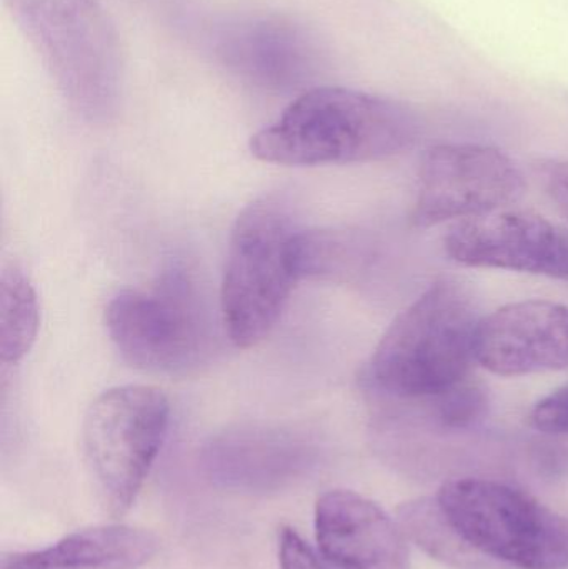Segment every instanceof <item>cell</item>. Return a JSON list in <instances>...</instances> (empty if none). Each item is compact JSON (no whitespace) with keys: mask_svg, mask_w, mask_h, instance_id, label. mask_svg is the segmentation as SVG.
<instances>
[{"mask_svg":"<svg viewBox=\"0 0 568 569\" xmlns=\"http://www.w3.org/2000/svg\"><path fill=\"white\" fill-rule=\"evenodd\" d=\"M419 129L413 110L397 100L346 87H313L252 137L250 152L262 162L289 167L370 162L412 147Z\"/></svg>","mask_w":568,"mask_h":569,"instance_id":"cell-1","label":"cell"},{"mask_svg":"<svg viewBox=\"0 0 568 569\" xmlns=\"http://www.w3.org/2000/svg\"><path fill=\"white\" fill-rule=\"evenodd\" d=\"M479 305L469 288L437 280L387 328L367 365L370 387L397 398H434L477 361Z\"/></svg>","mask_w":568,"mask_h":569,"instance_id":"cell-2","label":"cell"},{"mask_svg":"<svg viewBox=\"0 0 568 569\" xmlns=\"http://www.w3.org/2000/svg\"><path fill=\"white\" fill-rule=\"evenodd\" d=\"M63 99L89 122L119 107L122 60L112 20L96 0H6Z\"/></svg>","mask_w":568,"mask_h":569,"instance_id":"cell-3","label":"cell"},{"mask_svg":"<svg viewBox=\"0 0 568 569\" xmlns=\"http://www.w3.org/2000/svg\"><path fill=\"white\" fill-rule=\"evenodd\" d=\"M299 233L279 196L260 197L237 217L220 291L223 328L236 347H256L276 328L300 280Z\"/></svg>","mask_w":568,"mask_h":569,"instance_id":"cell-4","label":"cell"},{"mask_svg":"<svg viewBox=\"0 0 568 569\" xmlns=\"http://www.w3.org/2000/svg\"><path fill=\"white\" fill-rule=\"evenodd\" d=\"M106 325L120 357L152 373L196 370L216 343L206 300L182 266L169 267L152 290L119 291L107 305Z\"/></svg>","mask_w":568,"mask_h":569,"instance_id":"cell-5","label":"cell"},{"mask_svg":"<svg viewBox=\"0 0 568 569\" xmlns=\"http://www.w3.org/2000/svg\"><path fill=\"white\" fill-rule=\"evenodd\" d=\"M437 503L467 548L520 569L568 568V518L524 491L459 478L440 488Z\"/></svg>","mask_w":568,"mask_h":569,"instance_id":"cell-6","label":"cell"},{"mask_svg":"<svg viewBox=\"0 0 568 569\" xmlns=\"http://www.w3.org/2000/svg\"><path fill=\"white\" fill-rule=\"evenodd\" d=\"M169 421L166 395L147 385L110 388L92 401L83 417V458L107 513L122 517L136 503Z\"/></svg>","mask_w":568,"mask_h":569,"instance_id":"cell-7","label":"cell"},{"mask_svg":"<svg viewBox=\"0 0 568 569\" xmlns=\"http://www.w3.org/2000/svg\"><path fill=\"white\" fill-rule=\"evenodd\" d=\"M524 190L519 167L496 147L439 143L420 160L412 222L427 229L476 219L517 202Z\"/></svg>","mask_w":568,"mask_h":569,"instance_id":"cell-8","label":"cell"},{"mask_svg":"<svg viewBox=\"0 0 568 569\" xmlns=\"http://www.w3.org/2000/svg\"><path fill=\"white\" fill-rule=\"evenodd\" d=\"M460 266L568 280V232L529 210H496L457 223L444 239Z\"/></svg>","mask_w":568,"mask_h":569,"instance_id":"cell-9","label":"cell"},{"mask_svg":"<svg viewBox=\"0 0 568 569\" xmlns=\"http://www.w3.org/2000/svg\"><path fill=\"white\" fill-rule=\"evenodd\" d=\"M213 50L233 76L273 92L306 86L320 67V50L309 30L282 17L226 23L213 39Z\"/></svg>","mask_w":568,"mask_h":569,"instance_id":"cell-10","label":"cell"},{"mask_svg":"<svg viewBox=\"0 0 568 569\" xmlns=\"http://www.w3.org/2000/svg\"><path fill=\"white\" fill-rule=\"evenodd\" d=\"M477 361L502 377L568 368V307L517 301L484 317Z\"/></svg>","mask_w":568,"mask_h":569,"instance_id":"cell-11","label":"cell"},{"mask_svg":"<svg viewBox=\"0 0 568 569\" xmlns=\"http://www.w3.org/2000/svg\"><path fill=\"white\" fill-rule=\"evenodd\" d=\"M316 533L333 569H410L402 527L353 491H329L319 498Z\"/></svg>","mask_w":568,"mask_h":569,"instance_id":"cell-12","label":"cell"},{"mask_svg":"<svg viewBox=\"0 0 568 569\" xmlns=\"http://www.w3.org/2000/svg\"><path fill=\"white\" fill-rule=\"evenodd\" d=\"M207 473L233 490L269 491L306 473L313 445L286 428L246 425L213 437L203 448Z\"/></svg>","mask_w":568,"mask_h":569,"instance_id":"cell-13","label":"cell"},{"mask_svg":"<svg viewBox=\"0 0 568 569\" xmlns=\"http://www.w3.org/2000/svg\"><path fill=\"white\" fill-rule=\"evenodd\" d=\"M159 548L150 531L106 525L76 531L46 550L3 555L0 569H139Z\"/></svg>","mask_w":568,"mask_h":569,"instance_id":"cell-14","label":"cell"},{"mask_svg":"<svg viewBox=\"0 0 568 569\" xmlns=\"http://www.w3.org/2000/svg\"><path fill=\"white\" fill-rule=\"evenodd\" d=\"M39 331V301L26 273L17 267L2 270L0 277V360H22Z\"/></svg>","mask_w":568,"mask_h":569,"instance_id":"cell-15","label":"cell"},{"mask_svg":"<svg viewBox=\"0 0 568 569\" xmlns=\"http://www.w3.org/2000/svg\"><path fill=\"white\" fill-rule=\"evenodd\" d=\"M296 260L299 279H346L362 269L367 250L362 240L349 232L300 230Z\"/></svg>","mask_w":568,"mask_h":569,"instance_id":"cell-16","label":"cell"},{"mask_svg":"<svg viewBox=\"0 0 568 569\" xmlns=\"http://www.w3.org/2000/svg\"><path fill=\"white\" fill-rule=\"evenodd\" d=\"M400 527L406 537L422 545L430 555L439 558H459L466 551V545L457 538L440 511L439 503L417 501L400 510Z\"/></svg>","mask_w":568,"mask_h":569,"instance_id":"cell-17","label":"cell"},{"mask_svg":"<svg viewBox=\"0 0 568 569\" xmlns=\"http://www.w3.org/2000/svg\"><path fill=\"white\" fill-rule=\"evenodd\" d=\"M436 405V417L444 427L469 428L486 415L487 395L479 385L462 381L450 390L430 398Z\"/></svg>","mask_w":568,"mask_h":569,"instance_id":"cell-18","label":"cell"},{"mask_svg":"<svg viewBox=\"0 0 568 569\" xmlns=\"http://www.w3.org/2000/svg\"><path fill=\"white\" fill-rule=\"evenodd\" d=\"M530 425L547 435H568V383L544 397L530 411Z\"/></svg>","mask_w":568,"mask_h":569,"instance_id":"cell-19","label":"cell"},{"mask_svg":"<svg viewBox=\"0 0 568 569\" xmlns=\"http://www.w3.org/2000/svg\"><path fill=\"white\" fill-rule=\"evenodd\" d=\"M279 560L282 569H326L316 551L292 528L280 531Z\"/></svg>","mask_w":568,"mask_h":569,"instance_id":"cell-20","label":"cell"},{"mask_svg":"<svg viewBox=\"0 0 568 569\" xmlns=\"http://www.w3.org/2000/svg\"><path fill=\"white\" fill-rule=\"evenodd\" d=\"M547 192L568 219V160H550L542 166Z\"/></svg>","mask_w":568,"mask_h":569,"instance_id":"cell-21","label":"cell"}]
</instances>
